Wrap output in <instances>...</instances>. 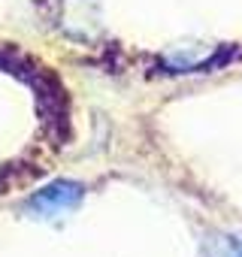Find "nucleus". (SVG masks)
Listing matches in <instances>:
<instances>
[{
	"mask_svg": "<svg viewBox=\"0 0 242 257\" xmlns=\"http://www.w3.org/2000/svg\"><path fill=\"white\" fill-rule=\"evenodd\" d=\"M85 197V188L79 182H70V179H58L46 188H40L31 200H28V209L37 215V218H58L64 212H73Z\"/></svg>",
	"mask_w": 242,
	"mask_h": 257,
	"instance_id": "nucleus-1",
	"label": "nucleus"
}]
</instances>
